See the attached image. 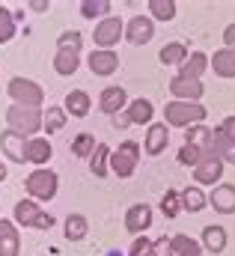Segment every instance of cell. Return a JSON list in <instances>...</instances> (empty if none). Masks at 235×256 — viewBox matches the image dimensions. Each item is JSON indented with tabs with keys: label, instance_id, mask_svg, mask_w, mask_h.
<instances>
[{
	"label": "cell",
	"instance_id": "cell-1",
	"mask_svg": "<svg viewBox=\"0 0 235 256\" xmlns=\"http://www.w3.org/2000/svg\"><path fill=\"white\" fill-rule=\"evenodd\" d=\"M6 126L9 131L21 134V137H33L36 131H42V108H21V104H12L6 110Z\"/></svg>",
	"mask_w": 235,
	"mask_h": 256
},
{
	"label": "cell",
	"instance_id": "cell-2",
	"mask_svg": "<svg viewBox=\"0 0 235 256\" xmlns=\"http://www.w3.org/2000/svg\"><path fill=\"white\" fill-rule=\"evenodd\" d=\"M206 120V108L196 102H170L164 108V122L173 128H184V126H196Z\"/></svg>",
	"mask_w": 235,
	"mask_h": 256
},
{
	"label": "cell",
	"instance_id": "cell-3",
	"mask_svg": "<svg viewBox=\"0 0 235 256\" xmlns=\"http://www.w3.org/2000/svg\"><path fill=\"white\" fill-rule=\"evenodd\" d=\"M9 98L21 108H39L45 102V90L30 78H12L9 80Z\"/></svg>",
	"mask_w": 235,
	"mask_h": 256
},
{
	"label": "cell",
	"instance_id": "cell-4",
	"mask_svg": "<svg viewBox=\"0 0 235 256\" xmlns=\"http://www.w3.org/2000/svg\"><path fill=\"white\" fill-rule=\"evenodd\" d=\"M24 188H27V194H30L33 200H54V196H57V188H60V179H57L54 170L36 167V170L27 176Z\"/></svg>",
	"mask_w": 235,
	"mask_h": 256
},
{
	"label": "cell",
	"instance_id": "cell-5",
	"mask_svg": "<svg viewBox=\"0 0 235 256\" xmlns=\"http://www.w3.org/2000/svg\"><path fill=\"white\" fill-rule=\"evenodd\" d=\"M137 161H140V143L134 140H125L116 152H110V170L119 179H128L137 170Z\"/></svg>",
	"mask_w": 235,
	"mask_h": 256
},
{
	"label": "cell",
	"instance_id": "cell-6",
	"mask_svg": "<svg viewBox=\"0 0 235 256\" xmlns=\"http://www.w3.org/2000/svg\"><path fill=\"white\" fill-rule=\"evenodd\" d=\"M122 36H125V24L119 18H114V15H108L104 21H98L96 24V33H92L98 51H114V45H116Z\"/></svg>",
	"mask_w": 235,
	"mask_h": 256
},
{
	"label": "cell",
	"instance_id": "cell-7",
	"mask_svg": "<svg viewBox=\"0 0 235 256\" xmlns=\"http://www.w3.org/2000/svg\"><path fill=\"white\" fill-rule=\"evenodd\" d=\"M220 176H224V161H220L214 152H206L202 161L194 167V179H196V185H214Z\"/></svg>",
	"mask_w": 235,
	"mask_h": 256
},
{
	"label": "cell",
	"instance_id": "cell-8",
	"mask_svg": "<svg viewBox=\"0 0 235 256\" xmlns=\"http://www.w3.org/2000/svg\"><path fill=\"white\" fill-rule=\"evenodd\" d=\"M152 36H155V24H152V18H146V15H134V18L125 24V39H128L131 45H146V42H152Z\"/></svg>",
	"mask_w": 235,
	"mask_h": 256
},
{
	"label": "cell",
	"instance_id": "cell-9",
	"mask_svg": "<svg viewBox=\"0 0 235 256\" xmlns=\"http://www.w3.org/2000/svg\"><path fill=\"white\" fill-rule=\"evenodd\" d=\"M0 149H3V155H6L9 161H15V164H24V161H27V137L15 134V131H9V128L0 134Z\"/></svg>",
	"mask_w": 235,
	"mask_h": 256
},
{
	"label": "cell",
	"instance_id": "cell-10",
	"mask_svg": "<svg viewBox=\"0 0 235 256\" xmlns=\"http://www.w3.org/2000/svg\"><path fill=\"white\" fill-rule=\"evenodd\" d=\"M149 226H152V206L137 202V206H131V208L125 212V230H128V232L143 236Z\"/></svg>",
	"mask_w": 235,
	"mask_h": 256
},
{
	"label": "cell",
	"instance_id": "cell-11",
	"mask_svg": "<svg viewBox=\"0 0 235 256\" xmlns=\"http://www.w3.org/2000/svg\"><path fill=\"white\" fill-rule=\"evenodd\" d=\"M86 66H90L92 74H98V78H110V74L119 68V54L116 51H98V48H96V51L86 57Z\"/></svg>",
	"mask_w": 235,
	"mask_h": 256
},
{
	"label": "cell",
	"instance_id": "cell-12",
	"mask_svg": "<svg viewBox=\"0 0 235 256\" xmlns=\"http://www.w3.org/2000/svg\"><path fill=\"white\" fill-rule=\"evenodd\" d=\"M170 92L173 102H200L202 98V80H190V78H173L170 80Z\"/></svg>",
	"mask_w": 235,
	"mask_h": 256
},
{
	"label": "cell",
	"instance_id": "cell-13",
	"mask_svg": "<svg viewBox=\"0 0 235 256\" xmlns=\"http://www.w3.org/2000/svg\"><path fill=\"white\" fill-rule=\"evenodd\" d=\"M125 108H128V96H125L122 86H108V90H102V96H98V110H102V114L116 116Z\"/></svg>",
	"mask_w": 235,
	"mask_h": 256
},
{
	"label": "cell",
	"instance_id": "cell-14",
	"mask_svg": "<svg viewBox=\"0 0 235 256\" xmlns=\"http://www.w3.org/2000/svg\"><path fill=\"white\" fill-rule=\"evenodd\" d=\"M208 206L220 214H232L235 212V185H214L208 194Z\"/></svg>",
	"mask_w": 235,
	"mask_h": 256
},
{
	"label": "cell",
	"instance_id": "cell-15",
	"mask_svg": "<svg viewBox=\"0 0 235 256\" xmlns=\"http://www.w3.org/2000/svg\"><path fill=\"white\" fill-rule=\"evenodd\" d=\"M21 254V232L12 220L0 218V256H18Z\"/></svg>",
	"mask_w": 235,
	"mask_h": 256
},
{
	"label": "cell",
	"instance_id": "cell-16",
	"mask_svg": "<svg viewBox=\"0 0 235 256\" xmlns=\"http://www.w3.org/2000/svg\"><path fill=\"white\" fill-rule=\"evenodd\" d=\"M170 143V128L167 122H152L149 131H146V152L149 155H161Z\"/></svg>",
	"mask_w": 235,
	"mask_h": 256
},
{
	"label": "cell",
	"instance_id": "cell-17",
	"mask_svg": "<svg viewBox=\"0 0 235 256\" xmlns=\"http://www.w3.org/2000/svg\"><path fill=\"white\" fill-rule=\"evenodd\" d=\"M54 155V146L45 140V137H30L27 140V161L36 164V167H45Z\"/></svg>",
	"mask_w": 235,
	"mask_h": 256
},
{
	"label": "cell",
	"instance_id": "cell-18",
	"mask_svg": "<svg viewBox=\"0 0 235 256\" xmlns=\"http://www.w3.org/2000/svg\"><path fill=\"white\" fill-rule=\"evenodd\" d=\"M125 114H128L131 126H149V122H152V116H155V108H152V102H149V98H134V102H128Z\"/></svg>",
	"mask_w": 235,
	"mask_h": 256
},
{
	"label": "cell",
	"instance_id": "cell-19",
	"mask_svg": "<svg viewBox=\"0 0 235 256\" xmlns=\"http://www.w3.org/2000/svg\"><path fill=\"white\" fill-rule=\"evenodd\" d=\"M90 104H92V98H90V92H84V90H72L68 96H66V116H86L90 114Z\"/></svg>",
	"mask_w": 235,
	"mask_h": 256
},
{
	"label": "cell",
	"instance_id": "cell-20",
	"mask_svg": "<svg viewBox=\"0 0 235 256\" xmlns=\"http://www.w3.org/2000/svg\"><path fill=\"white\" fill-rule=\"evenodd\" d=\"M208 68V54L202 51H194L188 54V60L178 66V78H190V80H200V74Z\"/></svg>",
	"mask_w": 235,
	"mask_h": 256
},
{
	"label": "cell",
	"instance_id": "cell-21",
	"mask_svg": "<svg viewBox=\"0 0 235 256\" xmlns=\"http://www.w3.org/2000/svg\"><path fill=\"white\" fill-rule=\"evenodd\" d=\"M208 66L214 68L218 78H235V51H230V48L214 51V57L208 60Z\"/></svg>",
	"mask_w": 235,
	"mask_h": 256
},
{
	"label": "cell",
	"instance_id": "cell-22",
	"mask_svg": "<svg viewBox=\"0 0 235 256\" xmlns=\"http://www.w3.org/2000/svg\"><path fill=\"white\" fill-rule=\"evenodd\" d=\"M184 143L202 149V152H212V143H214V128H206V126H194L184 131Z\"/></svg>",
	"mask_w": 235,
	"mask_h": 256
},
{
	"label": "cell",
	"instance_id": "cell-23",
	"mask_svg": "<svg viewBox=\"0 0 235 256\" xmlns=\"http://www.w3.org/2000/svg\"><path fill=\"white\" fill-rule=\"evenodd\" d=\"M202 248L208 250V254H224L226 250V230L224 226H206L202 230Z\"/></svg>",
	"mask_w": 235,
	"mask_h": 256
},
{
	"label": "cell",
	"instance_id": "cell-24",
	"mask_svg": "<svg viewBox=\"0 0 235 256\" xmlns=\"http://www.w3.org/2000/svg\"><path fill=\"white\" fill-rule=\"evenodd\" d=\"M108 170H110V146L108 143H98L96 152L90 155V173L102 179V176H108Z\"/></svg>",
	"mask_w": 235,
	"mask_h": 256
},
{
	"label": "cell",
	"instance_id": "cell-25",
	"mask_svg": "<svg viewBox=\"0 0 235 256\" xmlns=\"http://www.w3.org/2000/svg\"><path fill=\"white\" fill-rule=\"evenodd\" d=\"M39 206H36V200H21L18 206H15V224H24V226H36V220H39Z\"/></svg>",
	"mask_w": 235,
	"mask_h": 256
},
{
	"label": "cell",
	"instance_id": "cell-26",
	"mask_svg": "<svg viewBox=\"0 0 235 256\" xmlns=\"http://www.w3.org/2000/svg\"><path fill=\"white\" fill-rule=\"evenodd\" d=\"M158 60L164 66H182L188 60V48H184L182 42H170V45H164V48L158 51Z\"/></svg>",
	"mask_w": 235,
	"mask_h": 256
},
{
	"label": "cell",
	"instance_id": "cell-27",
	"mask_svg": "<svg viewBox=\"0 0 235 256\" xmlns=\"http://www.w3.org/2000/svg\"><path fill=\"white\" fill-rule=\"evenodd\" d=\"M178 196H182V208H188V212H194V214L208 206V196L200 191V188H184V191H178Z\"/></svg>",
	"mask_w": 235,
	"mask_h": 256
},
{
	"label": "cell",
	"instance_id": "cell-28",
	"mask_svg": "<svg viewBox=\"0 0 235 256\" xmlns=\"http://www.w3.org/2000/svg\"><path fill=\"white\" fill-rule=\"evenodd\" d=\"M170 244H173V254H176V256H200V250H202V244H200L196 238L184 236V232L173 236V238H170Z\"/></svg>",
	"mask_w": 235,
	"mask_h": 256
},
{
	"label": "cell",
	"instance_id": "cell-29",
	"mask_svg": "<svg viewBox=\"0 0 235 256\" xmlns=\"http://www.w3.org/2000/svg\"><path fill=\"white\" fill-rule=\"evenodd\" d=\"M78 66H80V57H78L74 51H57V57H54V72H57V74L68 78V74L78 72Z\"/></svg>",
	"mask_w": 235,
	"mask_h": 256
},
{
	"label": "cell",
	"instance_id": "cell-30",
	"mask_svg": "<svg viewBox=\"0 0 235 256\" xmlns=\"http://www.w3.org/2000/svg\"><path fill=\"white\" fill-rule=\"evenodd\" d=\"M86 232H90V224H86L84 214H68L66 218V238L68 242H80Z\"/></svg>",
	"mask_w": 235,
	"mask_h": 256
},
{
	"label": "cell",
	"instance_id": "cell-31",
	"mask_svg": "<svg viewBox=\"0 0 235 256\" xmlns=\"http://www.w3.org/2000/svg\"><path fill=\"white\" fill-rule=\"evenodd\" d=\"M60 128H66V110H62V108H48V110H42V131L54 134Z\"/></svg>",
	"mask_w": 235,
	"mask_h": 256
},
{
	"label": "cell",
	"instance_id": "cell-32",
	"mask_svg": "<svg viewBox=\"0 0 235 256\" xmlns=\"http://www.w3.org/2000/svg\"><path fill=\"white\" fill-rule=\"evenodd\" d=\"M108 12H110V3L108 0H84L80 3V15L84 18H108Z\"/></svg>",
	"mask_w": 235,
	"mask_h": 256
},
{
	"label": "cell",
	"instance_id": "cell-33",
	"mask_svg": "<svg viewBox=\"0 0 235 256\" xmlns=\"http://www.w3.org/2000/svg\"><path fill=\"white\" fill-rule=\"evenodd\" d=\"M96 137L92 134H78L74 140H72V155H78V158H90L92 152H96Z\"/></svg>",
	"mask_w": 235,
	"mask_h": 256
},
{
	"label": "cell",
	"instance_id": "cell-34",
	"mask_svg": "<svg viewBox=\"0 0 235 256\" xmlns=\"http://www.w3.org/2000/svg\"><path fill=\"white\" fill-rule=\"evenodd\" d=\"M149 9H152V18H158V21H173L176 18V3L173 0H149Z\"/></svg>",
	"mask_w": 235,
	"mask_h": 256
},
{
	"label": "cell",
	"instance_id": "cell-35",
	"mask_svg": "<svg viewBox=\"0 0 235 256\" xmlns=\"http://www.w3.org/2000/svg\"><path fill=\"white\" fill-rule=\"evenodd\" d=\"M80 45H84V39H80L78 30H66L57 39V51H74V54H80Z\"/></svg>",
	"mask_w": 235,
	"mask_h": 256
},
{
	"label": "cell",
	"instance_id": "cell-36",
	"mask_svg": "<svg viewBox=\"0 0 235 256\" xmlns=\"http://www.w3.org/2000/svg\"><path fill=\"white\" fill-rule=\"evenodd\" d=\"M15 36V18L6 6H0V45H6Z\"/></svg>",
	"mask_w": 235,
	"mask_h": 256
},
{
	"label": "cell",
	"instance_id": "cell-37",
	"mask_svg": "<svg viewBox=\"0 0 235 256\" xmlns=\"http://www.w3.org/2000/svg\"><path fill=\"white\" fill-rule=\"evenodd\" d=\"M161 212H164L167 218H176L178 212H182V196H178V191H173V188H167V194H164V200H161Z\"/></svg>",
	"mask_w": 235,
	"mask_h": 256
},
{
	"label": "cell",
	"instance_id": "cell-38",
	"mask_svg": "<svg viewBox=\"0 0 235 256\" xmlns=\"http://www.w3.org/2000/svg\"><path fill=\"white\" fill-rule=\"evenodd\" d=\"M202 149H196V146H190V143H184L182 149H178V164H184V167H196L200 161H202Z\"/></svg>",
	"mask_w": 235,
	"mask_h": 256
},
{
	"label": "cell",
	"instance_id": "cell-39",
	"mask_svg": "<svg viewBox=\"0 0 235 256\" xmlns=\"http://www.w3.org/2000/svg\"><path fill=\"white\" fill-rule=\"evenodd\" d=\"M128 256H152V238L137 236L134 244H131V250H128Z\"/></svg>",
	"mask_w": 235,
	"mask_h": 256
},
{
	"label": "cell",
	"instance_id": "cell-40",
	"mask_svg": "<svg viewBox=\"0 0 235 256\" xmlns=\"http://www.w3.org/2000/svg\"><path fill=\"white\" fill-rule=\"evenodd\" d=\"M152 256H176L173 254V244H170V238L164 236V238H158V242H152Z\"/></svg>",
	"mask_w": 235,
	"mask_h": 256
},
{
	"label": "cell",
	"instance_id": "cell-41",
	"mask_svg": "<svg viewBox=\"0 0 235 256\" xmlns=\"http://www.w3.org/2000/svg\"><path fill=\"white\" fill-rule=\"evenodd\" d=\"M218 131H220V137H224L226 143H232V146H235V116H226V120L220 122Z\"/></svg>",
	"mask_w": 235,
	"mask_h": 256
},
{
	"label": "cell",
	"instance_id": "cell-42",
	"mask_svg": "<svg viewBox=\"0 0 235 256\" xmlns=\"http://www.w3.org/2000/svg\"><path fill=\"white\" fill-rule=\"evenodd\" d=\"M224 42H226L230 51H235V24H230V27L224 30Z\"/></svg>",
	"mask_w": 235,
	"mask_h": 256
},
{
	"label": "cell",
	"instance_id": "cell-43",
	"mask_svg": "<svg viewBox=\"0 0 235 256\" xmlns=\"http://www.w3.org/2000/svg\"><path fill=\"white\" fill-rule=\"evenodd\" d=\"M51 224H54V218L42 212V214H39V220H36V230H51Z\"/></svg>",
	"mask_w": 235,
	"mask_h": 256
},
{
	"label": "cell",
	"instance_id": "cell-44",
	"mask_svg": "<svg viewBox=\"0 0 235 256\" xmlns=\"http://www.w3.org/2000/svg\"><path fill=\"white\" fill-rule=\"evenodd\" d=\"M114 120V128H125V126H131V120H128V114L122 110V114H116V116H110Z\"/></svg>",
	"mask_w": 235,
	"mask_h": 256
},
{
	"label": "cell",
	"instance_id": "cell-45",
	"mask_svg": "<svg viewBox=\"0 0 235 256\" xmlns=\"http://www.w3.org/2000/svg\"><path fill=\"white\" fill-rule=\"evenodd\" d=\"M51 3H45V0H30V9H36V12H45Z\"/></svg>",
	"mask_w": 235,
	"mask_h": 256
},
{
	"label": "cell",
	"instance_id": "cell-46",
	"mask_svg": "<svg viewBox=\"0 0 235 256\" xmlns=\"http://www.w3.org/2000/svg\"><path fill=\"white\" fill-rule=\"evenodd\" d=\"M3 179H6V167L0 164V182H3Z\"/></svg>",
	"mask_w": 235,
	"mask_h": 256
}]
</instances>
